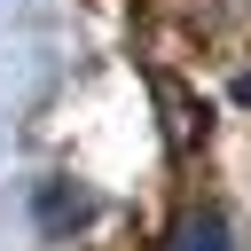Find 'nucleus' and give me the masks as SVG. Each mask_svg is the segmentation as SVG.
Segmentation results:
<instances>
[{
	"mask_svg": "<svg viewBox=\"0 0 251 251\" xmlns=\"http://www.w3.org/2000/svg\"><path fill=\"white\" fill-rule=\"evenodd\" d=\"M86 212H94V196H86V188H71V180H39V235L78 227Z\"/></svg>",
	"mask_w": 251,
	"mask_h": 251,
	"instance_id": "obj_1",
	"label": "nucleus"
},
{
	"mask_svg": "<svg viewBox=\"0 0 251 251\" xmlns=\"http://www.w3.org/2000/svg\"><path fill=\"white\" fill-rule=\"evenodd\" d=\"M180 251H235V243H227V220H220V212H196V220H188V243H180Z\"/></svg>",
	"mask_w": 251,
	"mask_h": 251,
	"instance_id": "obj_2",
	"label": "nucleus"
},
{
	"mask_svg": "<svg viewBox=\"0 0 251 251\" xmlns=\"http://www.w3.org/2000/svg\"><path fill=\"white\" fill-rule=\"evenodd\" d=\"M235 102H243V110H251V71H243V78H235Z\"/></svg>",
	"mask_w": 251,
	"mask_h": 251,
	"instance_id": "obj_3",
	"label": "nucleus"
}]
</instances>
